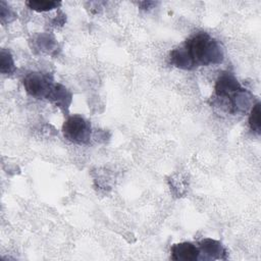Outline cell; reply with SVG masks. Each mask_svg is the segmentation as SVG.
<instances>
[{
  "label": "cell",
  "instance_id": "8992f818",
  "mask_svg": "<svg viewBox=\"0 0 261 261\" xmlns=\"http://www.w3.org/2000/svg\"><path fill=\"white\" fill-rule=\"evenodd\" d=\"M170 254L172 260L182 261H195L200 258V250L198 246L190 242H182L174 244L170 248Z\"/></svg>",
  "mask_w": 261,
  "mask_h": 261
},
{
  "label": "cell",
  "instance_id": "9c48e42d",
  "mask_svg": "<svg viewBox=\"0 0 261 261\" xmlns=\"http://www.w3.org/2000/svg\"><path fill=\"white\" fill-rule=\"evenodd\" d=\"M13 69H14V63L10 53L5 50H2L1 51V72L10 73Z\"/></svg>",
  "mask_w": 261,
  "mask_h": 261
},
{
  "label": "cell",
  "instance_id": "277c9868",
  "mask_svg": "<svg viewBox=\"0 0 261 261\" xmlns=\"http://www.w3.org/2000/svg\"><path fill=\"white\" fill-rule=\"evenodd\" d=\"M62 133L66 140L82 145L88 144L91 139V123L83 116L74 114L69 116L62 125Z\"/></svg>",
  "mask_w": 261,
  "mask_h": 261
},
{
  "label": "cell",
  "instance_id": "3957f363",
  "mask_svg": "<svg viewBox=\"0 0 261 261\" xmlns=\"http://www.w3.org/2000/svg\"><path fill=\"white\" fill-rule=\"evenodd\" d=\"M56 84L52 76L43 72H30L23 80V87L27 93L37 99H50Z\"/></svg>",
  "mask_w": 261,
  "mask_h": 261
},
{
  "label": "cell",
  "instance_id": "52a82bcc",
  "mask_svg": "<svg viewBox=\"0 0 261 261\" xmlns=\"http://www.w3.org/2000/svg\"><path fill=\"white\" fill-rule=\"evenodd\" d=\"M260 103H255L252 108L249 115V125L253 133L256 135H260L261 133V122H260Z\"/></svg>",
  "mask_w": 261,
  "mask_h": 261
},
{
  "label": "cell",
  "instance_id": "ba28073f",
  "mask_svg": "<svg viewBox=\"0 0 261 261\" xmlns=\"http://www.w3.org/2000/svg\"><path fill=\"white\" fill-rule=\"evenodd\" d=\"M25 4L32 9L37 12H45L52 9H55L60 6L61 2L57 1H27Z\"/></svg>",
  "mask_w": 261,
  "mask_h": 261
},
{
  "label": "cell",
  "instance_id": "6da1fadb",
  "mask_svg": "<svg viewBox=\"0 0 261 261\" xmlns=\"http://www.w3.org/2000/svg\"><path fill=\"white\" fill-rule=\"evenodd\" d=\"M223 59L224 52L221 44L205 32L195 33L169 54L171 64L187 70L198 66L219 64Z\"/></svg>",
  "mask_w": 261,
  "mask_h": 261
},
{
  "label": "cell",
  "instance_id": "7a4b0ae2",
  "mask_svg": "<svg viewBox=\"0 0 261 261\" xmlns=\"http://www.w3.org/2000/svg\"><path fill=\"white\" fill-rule=\"evenodd\" d=\"M212 104L231 114L246 112L253 100L250 92L244 89L230 72L221 73L214 87Z\"/></svg>",
  "mask_w": 261,
  "mask_h": 261
},
{
  "label": "cell",
  "instance_id": "5b68a950",
  "mask_svg": "<svg viewBox=\"0 0 261 261\" xmlns=\"http://www.w3.org/2000/svg\"><path fill=\"white\" fill-rule=\"evenodd\" d=\"M198 248L200 250V258L204 260H217L226 259V250L222 244L218 241L212 239H203L198 243Z\"/></svg>",
  "mask_w": 261,
  "mask_h": 261
}]
</instances>
